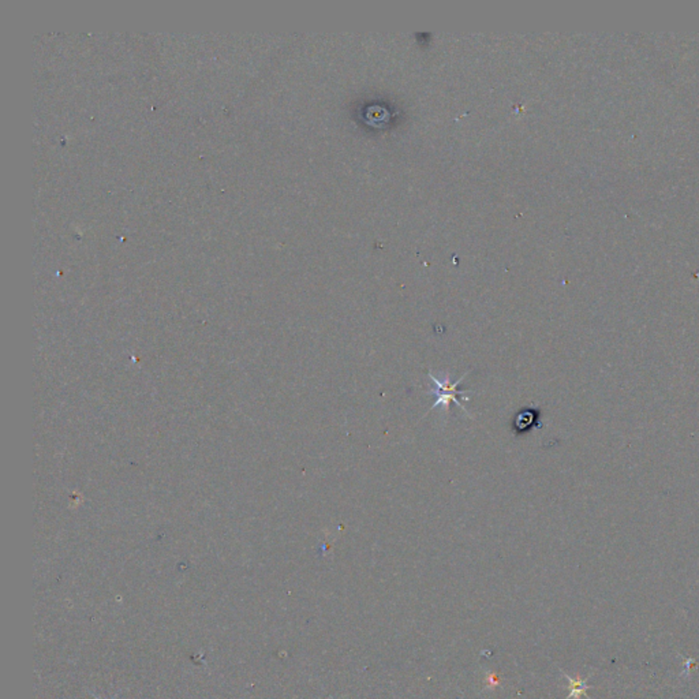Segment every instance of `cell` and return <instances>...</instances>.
Returning <instances> with one entry per match:
<instances>
[{
    "label": "cell",
    "instance_id": "1",
    "mask_svg": "<svg viewBox=\"0 0 699 699\" xmlns=\"http://www.w3.org/2000/svg\"><path fill=\"white\" fill-rule=\"evenodd\" d=\"M469 373H470V371H467V373H466L463 377H460L456 383H452V381H451V378H449V376H447L444 380H439L437 377H435V376L429 371V373H428L429 378H431V380L436 384V389L429 392V395H435V396H436V402H435L433 405H431L429 411H431V410H435L437 405H444V407L447 408V411H448V410H449V405H451V403H455V405L460 407V410H462V411H465V414H467V417H470V414L467 412V410H466L463 405H460L459 399L456 398V396L459 395L463 401H470V398H467L465 394H466V392H473V391H470V389H467V391H459V389H458V385H459V384L465 380V377H466ZM470 418H472V417H470Z\"/></svg>",
    "mask_w": 699,
    "mask_h": 699
},
{
    "label": "cell",
    "instance_id": "2",
    "mask_svg": "<svg viewBox=\"0 0 699 699\" xmlns=\"http://www.w3.org/2000/svg\"><path fill=\"white\" fill-rule=\"evenodd\" d=\"M534 425H540V411L537 408H522V411L516 414L514 429L517 433H526L531 431Z\"/></svg>",
    "mask_w": 699,
    "mask_h": 699
}]
</instances>
